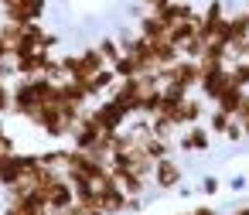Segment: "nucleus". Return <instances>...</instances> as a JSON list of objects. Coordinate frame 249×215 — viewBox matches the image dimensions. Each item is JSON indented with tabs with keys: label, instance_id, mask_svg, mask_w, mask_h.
Returning a JSON list of instances; mask_svg holds the SVG:
<instances>
[{
	"label": "nucleus",
	"instance_id": "2eb2a0df",
	"mask_svg": "<svg viewBox=\"0 0 249 215\" xmlns=\"http://www.w3.org/2000/svg\"><path fill=\"white\" fill-rule=\"evenodd\" d=\"M222 41H225L229 48H239V45H246V41H249V11H246V7H242V11H235V14H229Z\"/></svg>",
	"mask_w": 249,
	"mask_h": 215
},
{
	"label": "nucleus",
	"instance_id": "9d476101",
	"mask_svg": "<svg viewBox=\"0 0 249 215\" xmlns=\"http://www.w3.org/2000/svg\"><path fill=\"white\" fill-rule=\"evenodd\" d=\"M103 137H106V130H103V126H99V120L86 109V113H82V120L75 123V133H72V140H69V143H72L75 150H92Z\"/></svg>",
	"mask_w": 249,
	"mask_h": 215
},
{
	"label": "nucleus",
	"instance_id": "c9c22d12",
	"mask_svg": "<svg viewBox=\"0 0 249 215\" xmlns=\"http://www.w3.org/2000/svg\"><path fill=\"white\" fill-rule=\"evenodd\" d=\"M229 215H249V205H246V201H242V205H235V208H232V212H229Z\"/></svg>",
	"mask_w": 249,
	"mask_h": 215
},
{
	"label": "nucleus",
	"instance_id": "6ab92c4d",
	"mask_svg": "<svg viewBox=\"0 0 249 215\" xmlns=\"http://www.w3.org/2000/svg\"><path fill=\"white\" fill-rule=\"evenodd\" d=\"M150 55H154V65L157 69H167V65H174V62L184 58L174 41H150Z\"/></svg>",
	"mask_w": 249,
	"mask_h": 215
},
{
	"label": "nucleus",
	"instance_id": "dca6fc26",
	"mask_svg": "<svg viewBox=\"0 0 249 215\" xmlns=\"http://www.w3.org/2000/svg\"><path fill=\"white\" fill-rule=\"evenodd\" d=\"M72 205H75V188H72V181L62 174V178L48 188V208H52V212H58V215H65Z\"/></svg>",
	"mask_w": 249,
	"mask_h": 215
},
{
	"label": "nucleus",
	"instance_id": "4468645a",
	"mask_svg": "<svg viewBox=\"0 0 249 215\" xmlns=\"http://www.w3.org/2000/svg\"><path fill=\"white\" fill-rule=\"evenodd\" d=\"M229 86H232L229 69H218V72H205V75H201L198 92H201V99H205V103H218V99H222V92H225Z\"/></svg>",
	"mask_w": 249,
	"mask_h": 215
},
{
	"label": "nucleus",
	"instance_id": "2f4dec72",
	"mask_svg": "<svg viewBox=\"0 0 249 215\" xmlns=\"http://www.w3.org/2000/svg\"><path fill=\"white\" fill-rule=\"evenodd\" d=\"M0 215H41V212H35V208H28V205H4V212Z\"/></svg>",
	"mask_w": 249,
	"mask_h": 215
},
{
	"label": "nucleus",
	"instance_id": "6e6552de",
	"mask_svg": "<svg viewBox=\"0 0 249 215\" xmlns=\"http://www.w3.org/2000/svg\"><path fill=\"white\" fill-rule=\"evenodd\" d=\"M225 21H229V14H225V0H212V4L201 11V28H198V35H201L205 41H222Z\"/></svg>",
	"mask_w": 249,
	"mask_h": 215
},
{
	"label": "nucleus",
	"instance_id": "20e7f679",
	"mask_svg": "<svg viewBox=\"0 0 249 215\" xmlns=\"http://www.w3.org/2000/svg\"><path fill=\"white\" fill-rule=\"evenodd\" d=\"M96 188H99V208H103L106 215H126L130 195L123 191V184L116 181V174H113V171H109L106 178H99V181H96Z\"/></svg>",
	"mask_w": 249,
	"mask_h": 215
},
{
	"label": "nucleus",
	"instance_id": "a211bd4d",
	"mask_svg": "<svg viewBox=\"0 0 249 215\" xmlns=\"http://www.w3.org/2000/svg\"><path fill=\"white\" fill-rule=\"evenodd\" d=\"M201 116H205V99L201 96H188L181 103V109H178V126L181 130L184 126H195V123H201Z\"/></svg>",
	"mask_w": 249,
	"mask_h": 215
},
{
	"label": "nucleus",
	"instance_id": "aec40b11",
	"mask_svg": "<svg viewBox=\"0 0 249 215\" xmlns=\"http://www.w3.org/2000/svg\"><path fill=\"white\" fill-rule=\"evenodd\" d=\"M160 18H164V24H167V28H174V24H181V21L198 18V11L188 4V0H171V4L160 11Z\"/></svg>",
	"mask_w": 249,
	"mask_h": 215
},
{
	"label": "nucleus",
	"instance_id": "e433bc0d",
	"mask_svg": "<svg viewBox=\"0 0 249 215\" xmlns=\"http://www.w3.org/2000/svg\"><path fill=\"white\" fill-rule=\"evenodd\" d=\"M4 4H14V0H0V7H4Z\"/></svg>",
	"mask_w": 249,
	"mask_h": 215
},
{
	"label": "nucleus",
	"instance_id": "a878e982",
	"mask_svg": "<svg viewBox=\"0 0 249 215\" xmlns=\"http://www.w3.org/2000/svg\"><path fill=\"white\" fill-rule=\"evenodd\" d=\"M229 75H232V82H235V86L249 89V58H235V62L229 65Z\"/></svg>",
	"mask_w": 249,
	"mask_h": 215
},
{
	"label": "nucleus",
	"instance_id": "f257e3e1",
	"mask_svg": "<svg viewBox=\"0 0 249 215\" xmlns=\"http://www.w3.org/2000/svg\"><path fill=\"white\" fill-rule=\"evenodd\" d=\"M35 130H41L52 143H62V140H72V133H75V123L79 120H72L58 103H45L31 120H28Z\"/></svg>",
	"mask_w": 249,
	"mask_h": 215
},
{
	"label": "nucleus",
	"instance_id": "9b49d317",
	"mask_svg": "<svg viewBox=\"0 0 249 215\" xmlns=\"http://www.w3.org/2000/svg\"><path fill=\"white\" fill-rule=\"evenodd\" d=\"M150 184H154L157 191H178V188L184 184V167H181L174 157H164V161L154 164V178H150Z\"/></svg>",
	"mask_w": 249,
	"mask_h": 215
},
{
	"label": "nucleus",
	"instance_id": "5701e85b",
	"mask_svg": "<svg viewBox=\"0 0 249 215\" xmlns=\"http://www.w3.org/2000/svg\"><path fill=\"white\" fill-rule=\"evenodd\" d=\"M116 75L120 79H133V75H143V65H140V58L137 55H130V52H123L120 58H116Z\"/></svg>",
	"mask_w": 249,
	"mask_h": 215
},
{
	"label": "nucleus",
	"instance_id": "bb28decb",
	"mask_svg": "<svg viewBox=\"0 0 249 215\" xmlns=\"http://www.w3.org/2000/svg\"><path fill=\"white\" fill-rule=\"evenodd\" d=\"M205 48H208V41H205L201 35H195V38H188V41L181 45V55H184V58H195V62H198V58L205 55Z\"/></svg>",
	"mask_w": 249,
	"mask_h": 215
},
{
	"label": "nucleus",
	"instance_id": "a19ab883",
	"mask_svg": "<svg viewBox=\"0 0 249 215\" xmlns=\"http://www.w3.org/2000/svg\"><path fill=\"white\" fill-rule=\"evenodd\" d=\"M246 7H249V0H246Z\"/></svg>",
	"mask_w": 249,
	"mask_h": 215
},
{
	"label": "nucleus",
	"instance_id": "4be33fe9",
	"mask_svg": "<svg viewBox=\"0 0 249 215\" xmlns=\"http://www.w3.org/2000/svg\"><path fill=\"white\" fill-rule=\"evenodd\" d=\"M246 96H249V89H242V86H235V82H232V86H229V89H225V92H222V99H218V103H215V106H218V109H225V113H232V116H235V113H239V106H242V103H246Z\"/></svg>",
	"mask_w": 249,
	"mask_h": 215
},
{
	"label": "nucleus",
	"instance_id": "4c0bfd02",
	"mask_svg": "<svg viewBox=\"0 0 249 215\" xmlns=\"http://www.w3.org/2000/svg\"><path fill=\"white\" fill-rule=\"evenodd\" d=\"M4 133H7V130H4V123H0V137H4Z\"/></svg>",
	"mask_w": 249,
	"mask_h": 215
},
{
	"label": "nucleus",
	"instance_id": "7c9ffc66",
	"mask_svg": "<svg viewBox=\"0 0 249 215\" xmlns=\"http://www.w3.org/2000/svg\"><path fill=\"white\" fill-rule=\"evenodd\" d=\"M167 4H171V0H140V7H143L147 14H160Z\"/></svg>",
	"mask_w": 249,
	"mask_h": 215
},
{
	"label": "nucleus",
	"instance_id": "f03ea898",
	"mask_svg": "<svg viewBox=\"0 0 249 215\" xmlns=\"http://www.w3.org/2000/svg\"><path fill=\"white\" fill-rule=\"evenodd\" d=\"M109 62L103 58V52L92 45V48H82V52H72V55H62V69H65V79H75V82H86L92 79L96 72H103Z\"/></svg>",
	"mask_w": 249,
	"mask_h": 215
},
{
	"label": "nucleus",
	"instance_id": "f704fd0d",
	"mask_svg": "<svg viewBox=\"0 0 249 215\" xmlns=\"http://www.w3.org/2000/svg\"><path fill=\"white\" fill-rule=\"evenodd\" d=\"M89 212H92V208H86V205H79V201H75V205H72L65 215H89Z\"/></svg>",
	"mask_w": 249,
	"mask_h": 215
},
{
	"label": "nucleus",
	"instance_id": "cd10ccee",
	"mask_svg": "<svg viewBox=\"0 0 249 215\" xmlns=\"http://www.w3.org/2000/svg\"><path fill=\"white\" fill-rule=\"evenodd\" d=\"M7 113H11V82L0 79V116H7Z\"/></svg>",
	"mask_w": 249,
	"mask_h": 215
},
{
	"label": "nucleus",
	"instance_id": "ddd939ff",
	"mask_svg": "<svg viewBox=\"0 0 249 215\" xmlns=\"http://www.w3.org/2000/svg\"><path fill=\"white\" fill-rule=\"evenodd\" d=\"M48 58H52V52H18V55H14V72H18V79L45 75Z\"/></svg>",
	"mask_w": 249,
	"mask_h": 215
},
{
	"label": "nucleus",
	"instance_id": "f3484780",
	"mask_svg": "<svg viewBox=\"0 0 249 215\" xmlns=\"http://www.w3.org/2000/svg\"><path fill=\"white\" fill-rule=\"evenodd\" d=\"M137 35H143L147 41H167V35H171V28L164 24V18L160 14H140V21H137Z\"/></svg>",
	"mask_w": 249,
	"mask_h": 215
},
{
	"label": "nucleus",
	"instance_id": "1a4fd4ad",
	"mask_svg": "<svg viewBox=\"0 0 249 215\" xmlns=\"http://www.w3.org/2000/svg\"><path fill=\"white\" fill-rule=\"evenodd\" d=\"M55 45H58V35L48 31L41 21H35V24H24V35H21L18 52H52ZM18 52H14V55H18Z\"/></svg>",
	"mask_w": 249,
	"mask_h": 215
},
{
	"label": "nucleus",
	"instance_id": "f8f14e48",
	"mask_svg": "<svg viewBox=\"0 0 249 215\" xmlns=\"http://www.w3.org/2000/svg\"><path fill=\"white\" fill-rule=\"evenodd\" d=\"M212 130L208 126H201V123H195V126H184V133L178 137V150H184V154H205V150H212Z\"/></svg>",
	"mask_w": 249,
	"mask_h": 215
},
{
	"label": "nucleus",
	"instance_id": "c85d7f7f",
	"mask_svg": "<svg viewBox=\"0 0 249 215\" xmlns=\"http://www.w3.org/2000/svg\"><path fill=\"white\" fill-rule=\"evenodd\" d=\"M198 191L212 198V195H218V191H222V181H218L215 174H208V178H201V188H198Z\"/></svg>",
	"mask_w": 249,
	"mask_h": 215
},
{
	"label": "nucleus",
	"instance_id": "393cba45",
	"mask_svg": "<svg viewBox=\"0 0 249 215\" xmlns=\"http://www.w3.org/2000/svg\"><path fill=\"white\" fill-rule=\"evenodd\" d=\"M96 48L103 52V58H106L109 65H116V58L123 55V45H120V38H109V35H106V38H99V41H96Z\"/></svg>",
	"mask_w": 249,
	"mask_h": 215
},
{
	"label": "nucleus",
	"instance_id": "72a5a7b5",
	"mask_svg": "<svg viewBox=\"0 0 249 215\" xmlns=\"http://www.w3.org/2000/svg\"><path fill=\"white\" fill-rule=\"evenodd\" d=\"M246 188H249V178H242V174H235L229 181V191H246Z\"/></svg>",
	"mask_w": 249,
	"mask_h": 215
},
{
	"label": "nucleus",
	"instance_id": "39448f33",
	"mask_svg": "<svg viewBox=\"0 0 249 215\" xmlns=\"http://www.w3.org/2000/svg\"><path fill=\"white\" fill-rule=\"evenodd\" d=\"M160 72V82L167 86V82H174V86H181V89H198V82H201V65L195 62V58H181V62H174V65H167V69H157Z\"/></svg>",
	"mask_w": 249,
	"mask_h": 215
},
{
	"label": "nucleus",
	"instance_id": "423d86ee",
	"mask_svg": "<svg viewBox=\"0 0 249 215\" xmlns=\"http://www.w3.org/2000/svg\"><path fill=\"white\" fill-rule=\"evenodd\" d=\"M89 113L99 120V126L106 130V133H116V130H126V123H130V116H126V109L113 99V96H106V99H99V103H92L89 106Z\"/></svg>",
	"mask_w": 249,
	"mask_h": 215
},
{
	"label": "nucleus",
	"instance_id": "412c9836",
	"mask_svg": "<svg viewBox=\"0 0 249 215\" xmlns=\"http://www.w3.org/2000/svg\"><path fill=\"white\" fill-rule=\"evenodd\" d=\"M137 143H140V147H143V150H147V157H150V161H154V164H157V161H164V157H171V154H174V143H171V140H167V137H154V133H150V137H143V140H137Z\"/></svg>",
	"mask_w": 249,
	"mask_h": 215
},
{
	"label": "nucleus",
	"instance_id": "58836bf2",
	"mask_svg": "<svg viewBox=\"0 0 249 215\" xmlns=\"http://www.w3.org/2000/svg\"><path fill=\"white\" fill-rule=\"evenodd\" d=\"M178 215H191V212H178Z\"/></svg>",
	"mask_w": 249,
	"mask_h": 215
},
{
	"label": "nucleus",
	"instance_id": "0eeeda50",
	"mask_svg": "<svg viewBox=\"0 0 249 215\" xmlns=\"http://www.w3.org/2000/svg\"><path fill=\"white\" fill-rule=\"evenodd\" d=\"M48 14V0H14V4L0 7V18L14 24H35Z\"/></svg>",
	"mask_w": 249,
	"mask_h": 215
},
{
	"label": "nucleus",
	"instance_id": "b1692460",
	"mask_svg": "<svg viewBox=\"0 0 249 215\" xmlns=\"http://www.w3.org/2000/svg\"><path fill=\"white\" fill-rule=\"evenodd\" d=\"M232 120H235L232 113H225V109H218V106H215V109L208 113V130H212L215 137H225V130L232 126Z\"/></svg>",
	"mask_w": 249,
	"mask_h": 215
},
{
	"label": "nucleus",
	"instance_id": "7ed1b4c3",
	"mask_svg": "<svg viewBox=\"0 0 249 215\" xmlns=\"http://www.w3.org/2000/svg\"><path fill=\"white\" fill-rule=\"evenodd\" d=\"M38 109H41V96H38L35 82H31V79L11 82V113L21 116V120H31Z\"/></svg>",
	"mask_w": 249,
	"mask_h": 215
},
{
	"label": "nucleus",
	"instance_id": "c756f323",
	"mask_svg": "<svg viewBox=\"0 0 249 215\" xmlns=\"http://www.w3.org/2000/svg\"><path fill=\"white\" fill-rule=\"evenodd\" d=\"M225 140H229V143H239V140H246V130H242V123H239V120H232V126L225 130Z\"/></svg>",
	"mask_w": 249,
	"mask_h": 215
},
{
	"label": "nucleus",
	"instance_id": "ea45409f",
	"mask_svg": "<svg viewBox=\"0 0 249 215\" xmlns=\"http://www.w3.org/2000/svg\"><path fill=\"white\" fill-rule=\"evenodd\" d=\"M48 215H58V212H48Z\"/></svg>",
	"mask_w": 249,
	"mask_h": 215
},
{
	"label": "nucleus",
	"instance_id": "473e14b6",
	"mask_svg": "<svg viewBox=\"0 0 249 215\" xmlns=\"http://www.w3.org/2000/svg\"><path fill=\"white\" fill-rule=\"evenodd\" d=\"M7 58H14V45L4 41V35H0V62H7Z\"/></svg>",
	"mask_w": 249,
	"mask_h": 215
}]
</instances>
